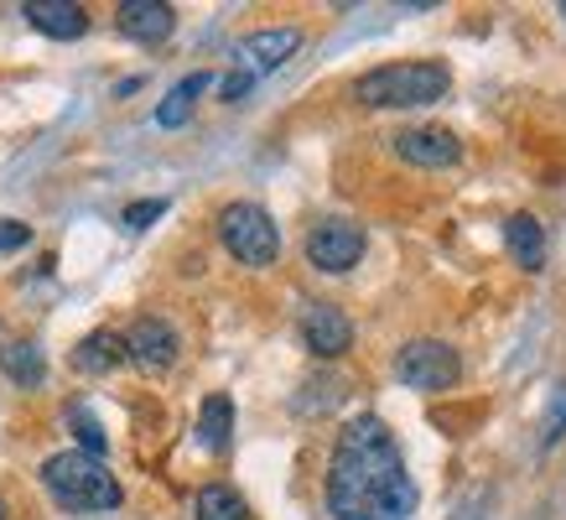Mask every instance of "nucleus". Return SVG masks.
Here are the masks:
<instances>
[{
    "mask_svg": "<svg viewBox=\"0 0 566 520\" xmlns=\"http://www.w3.org/2000/svg\"><path fill=\"white\" fill-rule=\"evenodd\" d=\"M192 516H198V520H250V505H244L240 489L203 485V489H198V500H192Z\"/></svg>",
    "mask_w": 566,
    "mask_h": 520,
    "instance_id": "obj_17",
    "label": "nucleus"
},
{
    "mask_svg": "<svg viewBox=\"0 0 566 520\" xmlns=\"http://www.w3.org/2000/svg\"><path fill=\"white\" fill-rule=\"evenodd\" d=\"M21 17H27V27L52 37V42H73V37L88 32V11L78 0H27Z\"/></svg>",
    "mask_w": 566,
    "mask_h": 520,
    "instance_id": "obj_12",
    "label": "nucleus"
},
{
    "mask_svg": "<svg viewBox=\"0 0 566 520\" xmlns=\"http://www.w3.org/2000/svg\"><path fill=\"white\" fill-rule=\"evenodd\" d=\"M229 437H234V401L219 391V396H208L203 412H198V448L223 453L229 448Z\"/></svg>",
    "mask_w": 566,
    "mask_h": 520,
    "instance_id": "obj_16",
    "label": "nucleus"
},
{
    "mask_svg": "<svg viewBox=\"0 0 566 520\" xmlns=\"http://www.w3.org/2000/svg\"><path fill=\"white\" fill-rule=\"evenodd\" d=\"M69 427L78 433V453H88V458H99V453H104V427L84 412V406H69Z\"/></svg>",
    "mask_w": 566,
    "mask_h": 520,
    "instance_id": "obj_20",
    "label": "nucleus"
},
{
    "mask_svg": "<svg viewBox=\"0 0 566 520\" xmlns=\"http://www.w3.org/2000/svg\"><path fill=\"white\" fill-rule=\"evenodd\" d=\"M0 520H6V505H0Z\"/></svg>",
    "mask_w": 566,
    "mask_h": 520,
    "instance_id": "obj_25",
    "label": "nucleus"
},
{
    "mask_svg": "<svg viewBox=\"0 0 566 520\" xmlns=\"http://www.w3.org/2000/svg\"><path fill=\"white\" fill-rule=\"evenodd\" d=\"M302 344L317 354V360H338L354 349V323H348L344 308H333V302H307L302 312Z\"/></svg>",
    "mask_w": 566,
    "mask_h": 520,
    "instance_id": "obj_10",
    "label": "nucleus"
},
{
    "mask_svg": "<svg viewBox=\"0 0 566 520\" xmlns=\"http://www.w3.org/2000/svg\"><path fill=\"white\" fill-rule=\"evenodd\" d=\"M504 250L520 271H541L546 266V225L535 214H510L504 219Z\"/></svg>",
    "mask_w": 566,
    "mask_h": 520,
    "instance_id": "obj_13",
    "label": "nucleus"
},
{
    "mask_svg": "<svg viewBox=\"0 0 566 520\" xmlns=\"http://www.w3.org/2000/svg\"><path fill=\"white\" fill-rule=\"evenodd\" d=\"M120 360H130V354H125V339L115 329H94L73 349V370H78V375H109Z\"/></svg>",
    "mask_w": 566,
    "mask_h": 520,
    "instance_id": "obj_14",
    "label": "nucleus"
},
{
    "mask_svg": "<svg viewBox=\"0 0 566 520\" xmlns=\"http://www.w3.org/2000/svg\"><path fill=\"white\" fill-rule=\"evenodd\" d=\"M556 11H562V17H566V0H562V6H556Z\"/></svg>",
    "mask_w": 566,
    "mask_h": 520,
    "instance_id": "obj_24",
    "label": "nucleus"
},
{
    "mask_svg": "<svg viewBox=\"0 0 566 520\" xmlns=\"http://www.w3.org/2000/svg\"><path fill=\"white\" fill-rule=\"evenodd\" d=\"M0 370H6V381H17V385H42L48 381V360H42V349L36 344H11V349H0Z\"/></svg>",
    "mask_w": 566,
    "mask_h": 520,
    "instance_id": "obj_18",
    "label": "nucleus"
},
{
    "mask_svg": "<svg viewBox=\"0 0 566 520\" xmlns=\"http://www.w3.org/2000/svg\"><path fill=\"white\" fill-rule=\"evenodd\" d=\"M395 381L411 385V391H452L463 381V360L442 339H411L395 354Z\"/></svg>",
    "mask_w": 566,
    "mask_h": 520,
    "instance_id": "obj_5",
    "label": "nucleus"
},
{
    "mask_svg": "<svg viewBox=\"0 0 566 520\" xmlns=\"http://www.w3.org/2000/svg\"><path fill=\"white\" fill-rule=\"evenodd\" d=\"M21 245H32V229L21 225V219H0V256H11Z\"/></svg>",
    "mask_w": 566,
    "mask_h": 520,
    "instance_id": "obj_22",
    "label": "nucleus"
},
{
    "mask_svg": "<svg viewBox=\"0 0 566 520\" xmlns=\"http://www.w3.org/2000/svg\"><path fill=\"white\" fill-rule=\"evenodd\" d=\"M250 89H255V79H250V73H240V69H234V73H229V79H223V84H219V94H223V100H229V104H240L244 94H250Z\"/></svg>",
    "mask_w": 566,
    "mask_h": 520,
    "instance_id": "obj_23",
    "label": "nucleus"
},
{
    "mask_svg": "<svg viewBox=\"0 0 566 520\" xmlns=\"http://www.w3.org/2000/svg\"><path fill=\"white\" fill-rule=\"evenodd\" d=\"M219 240L223 250L240 260V266H275V256H281V229L271 225V214L260 204H229L219 214Z\"/></svg>",
    "mask_w": 566,
    "mask_h": 520,
    "instance_id": "obj_4",
    "label": "nucleus"
},
{
    "mask_svg": "<svg viewBox=\"0 0 566 520\" xmlns=\"http://www.w3.org/2000/svg\"><path fill=\"white\" fill-rule=\"evenodd\" d=\"M416 479L395 433L375 412L344 422V433L327 458L323 505L333 520H411L416 516Z\"/></svg>",
    "mask_w": 566,
    "mask_h": 520,
    "instance_id": "obj_1",
    "label": "nucleus"
},
{
    "mask_svg": "<svg viewBox=\"0 0 566 520\" xmlns=\"http://www.w3.org/2000/svg\"><path fill=\"white\" fill-rule=\"evenodd\" d=\"M208 89H213V73H188V79H182L167 100L156 104V125H161V131H182V125L192 121V104H198V94H208Z\"/></svg>",
    "mask_w": 566,
    "mask_h": 520,
    "instance_id": "obj_15",
    "label": "nucleus"
},
{
    "mask_svg": "<svg viewBox=\"0 0 566 520\" xmlns=\"http://www.w3.org/2000/svg\"><path fill=\"white\" fill-rule=\"evenodd\" d=\"M115 27H120L130 42L156 48V42H167V37H172L177 11L167 6V0H120V6H115Z\"/></svg>",
    "mask_w": 566,
    "mask_h": 520,
    "instance_id": "obj_11",
    "label": "nucleus"
},
{
    "mask_svg": "<svg viewBox=\"0 0 566 520\" xmlns=\"http://www.w3.org/2000/svg\"><path fill=\"white\" fill-rule=\"evenodd\" d=\"M395 141V156L411 162V167H427V173H442V167H458L463 162V141L447 125H416V131H400Z\"/></svg>",
    "mask_w": 566,
    "mask_h": 520,
    "instance_id": "obj_8",
    "label": "nucleus"
},
{
    "mask_svg": "<svg viewBox=\"0 0 566 520\" xmlns=\"http://www.w3.org/2000/svg\"><path fill=\"white\" fill-rule=\"evenodd\" d=\"M566 437V381L551 385V406H546V422H541V448H556Z\"/></svg>",
    "mask_w": 566,
    "mask_h": 520,
    "instance_id": "obj_19",
    "label": "nucleus"
},
{
    "mask_svg": "<svg viewBox=\"0 0 566 520\" xmlns=\"http://www.w3.org/2000/svg\"><path fill=\"white\" fill-rule=\"evenodd\" d=\"M447 89H452L447 63H385L354 79V100L364 110H421L447 100Z\"/></svg>",
    "mask_w": 566,
    "mask_h": 520,
    "instance_id": "obj_2",
    "label": "nucleus"
},
{
    "mask_svg": "<svg viewBox=\"0 0 566 520\" xmlns=\"http://www.w3.org/2000/svg\"><path fill=\"white\" fill-rule=\"evenodd\" d=\"M167 198H140V204H130L120 214V225H130V229H146V225H156V219H161V214H167Z\"/></svg>",
    "mask_w": 566,
    "mask_h": 520,
    "instance_id": "obj_21",
    "label": "nucleus"
},
{
    "mask_svg": "<svg viewBox=\"0 0 566 520\" xmlns=\"http://www.w3.org/2000/svg\"><path fill=\"white\" fill-rule=\"evenodd\" d=\"M42 485H48V495L63 505V510H78V516L120 510V500H125L120 479H115L99 458H88V453H78V448L52 453L48 464H42Z\"/></svg>",
    "mask_w": 566,
    "mask_h": 520,
    "instance_id": "obj_3",
    "label": "nucleus"
},
{
    "mask_svg": "<svg viewBox=\"0 0 566 520\" xmlns=\"http://www.w3.org/2000/svg\"><path fill=\"white\" fill-rule=\"evenodd\" d=\"M125 354L130 364H140L146 375H161V370H172L177 354H182V339H177L172 323H161V318H136L130 333H125Z\"/></svg>",
    "mask_w": 566,
    "mask_h": 520,
    "instance_id": "obj_9",
    "label": "nucleus"
},
{
    "mask_svg": "<svg viewBox=\"0 0 566 520\" xmlns=\"http://www.w3.org/2000/svg\"><path fill=\"white\" fill-rule=\"evenodd\" d=\"M296 52H302V27H265V32H250L234 48V69L250 73V79H265V73L286 69Z\"/></svg>",
    "mask_w": 566,
    "mask_h": 520,
    "instance_id": "obj_7",
    "label": "nucleus"
},
{
    "mask_svg": "<svg viewBox=\"0 0 566 520\" xmlns=\"http://www.w3.org/2000/svg\"><path fill=\"white\" fill-rule=\"evenodd\" d=\"M307 266L312 271H323V277H344L364 260L369 240H364V229L354 219H323V225L307 229Z\"/></svg>",
    "mask_w": 566,
    "mask_h": 520,
    "instance_id": "obj_6",
    "label": "nucleus"
}]
</instances>
